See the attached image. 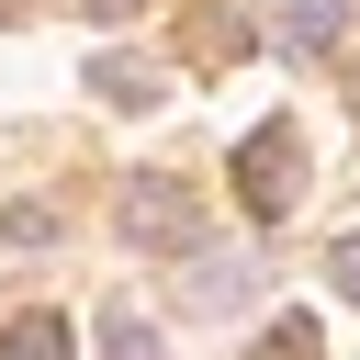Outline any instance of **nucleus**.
<instances>
[{
	"label": "nucleus",
	"mask_w": 360,
	"mask_h": 360,
	"mask_svg": "<svg viewBox=\"0 0 360 360\" xmlns=\"http://www.w3.org/2000/svg\"><path fill=\"white\" fill-rule=\"evenodd\" d=\"M236 202H248L259 225H281V214L304 202V135H292V124L236 135Z\"/></svg>",
	"instance_id": "f257e3e1"
},
{
	"label": "nucleus",
	"mask_w": 360,
	"mask_h": 360,
	"mask_svg": "<svg viewBox=\"0 0 360 360\" xmlns=\"http://www.w3.org/2000/svg\"><path fill=\"white\" fill-rule=\"evenodd\" d=\"M124 236H135V248H191V236H202V202H191V180H169V169H135V180H124Z\"/></svg>",
	"instance_id": "f03ea898"
},
{
	"label": "nucleus",
	"mask_w": 360,
	"mask_h": 360,
	"mask_svg": "<svg viewBox=\"0 0 360 360\" xmlns=\"http://www.w3.org/2000/svg\"><path fill=\"white\" fill-rule=\"evenodd\" d=\"M90 90H101L112 112H146V101H169V68H146V56H101Z\"/></svg>",
	"instance_id": "7ed1b4c3"
},
{
	"label": "nucleus",
	"mask_w": 360,
	"mask_h": 360,
	"mask_svg": "<svg viewBox=\"0 0 360 360\" xmlns=\"http://www.w3.org/2000/svg\"><path fill=\"white\" fill-rule=\"evenodd\" d=\"M338 22H349V0H292V11H281V56H326Z\"/></svg>",
	"instance_id": "20e7f679"
},
{
	"label": "nucleus",
	"mask_w": 360,
	"mask_h": 360,
	"mask_svg": "<svg viewBox=\"0 0 360 360\" xmlns=\"http://www.w3.org/2000/svg\"><path fill=\"white\" fill-rule=\"evenodd\" d=\"M0 360H68V315H45V304L11 315V326H0Z\"/></svg>",
	"instance_id": "39448f33"
},
{
	"label": "nucleus",
	"mask_w": 360,
	"mask_h": 360,
	"mask_svg": "<svg viewBox=\"0 0 360 360\" xmlns=\"http://www.w3.org/2000/svg\"><path fill=\"white\" fill-rule=\"evenodd\" d=\"M225 304H248V259H202L191 270V315H225Z\"/></svg>",
	"instance_id": "423d86ee"
},
{
	"label": "nucleus",
	"mask_w": 360,
	"mask_h": 360,
	"mask_svg": "<svg viewBox=\"0 0 360 360\" xmlns=\"http://www.w3.org/2000/svg\"><path fill=\"white\" fill-rule=\"evenodd\" d=\"M101 360H158V326L135 304H101Z\"/></svg>",
	"instance_id": "0eeeda50"
},
{
	"label": "nucleus",
	"mask_w": 360,
	"mask_h": 360,
	"mask_svg": "<svg viewBox=\"0 0 360 360\" xmlns=\"http://www.w3.org/2000/svg\"><path fill=\"white\" fill-rule=\"evenodd\" d=\"M0 248H56V202H11L0 214Z\"/></svg>",
	"instance_id": "6e6552de"
},
{
	"label": "nucleus",
	"mask_w": 360,
	"mask_h": 360,
	"mask_svg": "<svg viewBox=\"0 0 360 360\" xmlns=\"http://www.w3.org/2000/svg\"><path fill=\"white\" fill-rule=\"evenodd\" d=\"M259 360H315V315H281V326L259 338Z\"/></svg>",
	"instance_id": "1a4fd4ad"
},
{
	"label": "nucleus",
	"mask_w": 360,
	"mask_h": 360,
	"mask_svg": "<svg viewBox=\"0 0 360 360\" xmlns=\"http://www.w3.org/2000/svg\"><path fill=\"white\" fill-rule=\"evenodd\" d=\"M326 281H338V292L360 304V236H338V248H326Z\"/></svg>",
	"instance_id": "9d476101"
},
{
	"label": "nucleus",
	"mask_w": 360,
	"mask_h": 360,
	"mask_svg": "<svg viewBox=\"0 0 360 360\" xmlns=\"http://www.w3.org/2000/svg\"><path fill=\"white\" fill-rule=\"evenodd\" d=\"M90 11H101V22H124V11H146V0H90Z\"/></svg>",
	"instance_id": "9b49d317"
},
{
	"label": "nucleus",
	"mask_w": 360,
	"mask_h": 360,
	"mask_svg": "<svg viewBox=\"0 0 360 360\" xmlns=\"http://www.w3.org/2000/svg\"><path fill=\"white\" fill-rule=\"evenodd\" d=\"M349 112H360V79H349Z\"/></svg>",
	"instance_id": "f8f14e48"
}]
</instances>
